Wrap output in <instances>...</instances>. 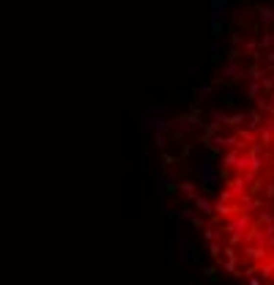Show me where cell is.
<instances>
[{"instance_id":"cell-1","label":"cell","mask_w":274,"mask_h":285,"mask_svg":"<svg viewBox=\"0 0 274 285\" xmlns=\"http://www.w3.org/2000/svg\"><path fill=\"white\" fill-rule=\"evenodd\" d=\"M176 146V189L214 266L236 285H274V3L230 17Z\"/></svg>"}]
</instances>
